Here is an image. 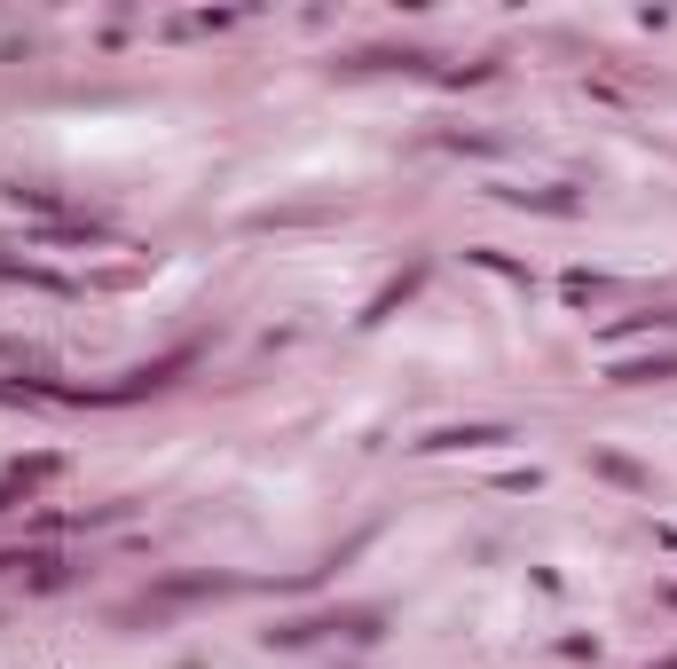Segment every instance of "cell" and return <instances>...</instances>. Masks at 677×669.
Returning <instances> with one entry per match:
<instances>
[{
  "label": "cell",
  "instance_id": "1",
  "mask_svg": "<svg viewBox=\"0 0 677 669\" xmlns=\"http://www.w3.org/2000/svg\"><path fill=\"white\" fill-rule=\"evenodd\" d=\"M615 378H623V386H638V378H677V355H654V363H615Z\"/></svg>",
  "mask_w": 677,
  "mask_h": 669
}]
</instances>
